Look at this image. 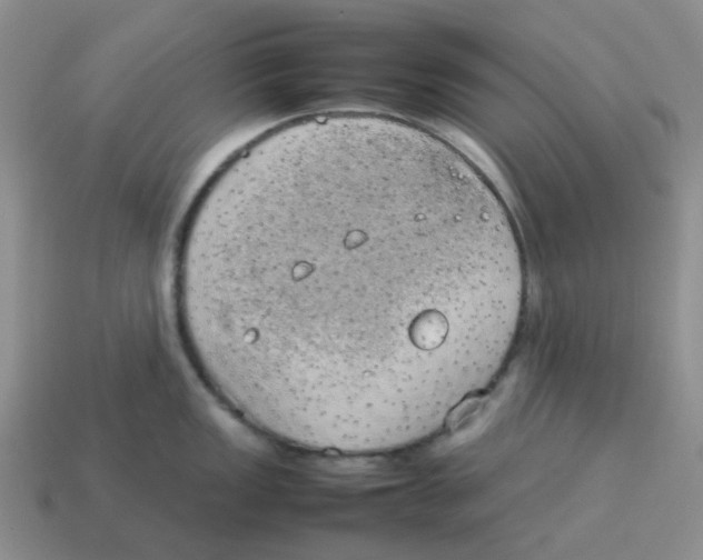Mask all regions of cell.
I'll use <instances>...</instances> for the list:
<instances>
[{"label":"cell","instance_id":"cell-1","mask_svg":"<svg viewBox=\"0 0 703 560\" xmlns=\"http://www.w3.org/2000/svg\"><path fill=\"white\" fill-rule=\"evenodd\" d=\"M506 242L497 200L432 146L337 130L219 199L187 296L232 400L279 422L388 430L448 392L465 343L489 336Z\"/></svg>","mask_w":703,"mask_h":560}]
</instances>
